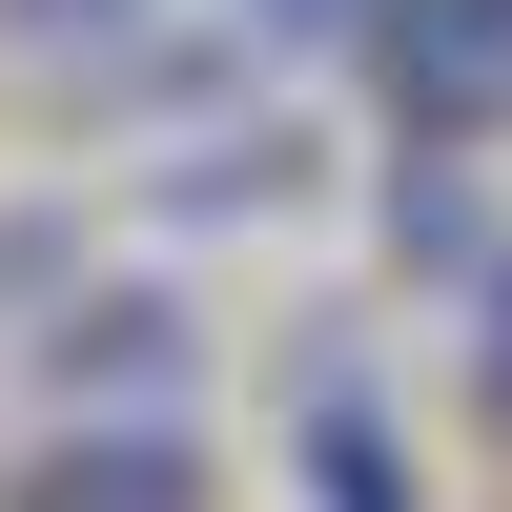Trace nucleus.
<instances>
[{"instance_id":"f257e3e1","label":"nucleus","mask_w":512,"mask_h":512,"mask_svg":"<svg viewBox=\"0 0 512 512\" xmlns=\"http://www.w3.org/2000/svg\"><path fill=\"white\" fill-rule=\"evenodd\" d=\"M369 82H390L410 144H492L512 123V0H390L369 21Z\"/></svg>"},{"instance_id":"f03ea898","label":"nucleus","mask_w":512,"mask_h":512,"mask_svg":"<svg viewBox=\"0 0 512 512\" xmlns=\"http://www.w3.org/2000/svg\"><path fill=\"white\" fill-rule=\"evenodd\" d=\"M41 390H62V431H185V308L164 287H82Z\"/></svg>"},{"instance_id":"7ed1b4c3","label":"nucleus","mask_w":512,"mask_h":512,"mask_svg":"<svg viewBox=\"0 0 512 512\" xmlns=\"http://www.w3.org/2000/svg\"><path fill=\"white\" fill-rule=\"evenodd\" d=\"M287 431H308V451H287V472H308V512H410V451H390V410H369L349 349L287 369Z\"/></svg>"},{"instance_id":"20e7f679","label":"nucleus","mask_w":512,"mask_h":512,"mask_svg":"<svg viewBox=\"0 0 512 512\" xmlns=\"http://www.w3.org/2000/svg\"><path fill=\"white\" fill-rule=\"evenodd\" d=\"M0 512H205V451L185 431H41Z\"/></svg>"},{"instance_id":"39448f33","label":"nucleus","mask_w":512,"mask_h":512,"mask_svg":"<svg viewBox=\"0 0 512 512\" xmlns=\"http://www.w3.org/2000/svg\"><path fill=\"white\" fill-rule=\"evenodd\" d=\"M144 41H164V0H0V62H41V82H164Z\"/></svg>"},{"instance_id":"423d86ee","label":"nucleus","mask_w":512,"mask_h":512,"mask_svg":"<svg viewBox=\"0 0 512 512\" xmlns=\"http://www.w3.org/2000/svg\"><path fill=\"white\" fill-rule=\"evenodd\" d=\"M390 246H410V267H472V246H492L472 164H410V185H390Z\"/></svg>"},{"instance_id":"0eeeda50","label":"nucleus","mask_w":512,"mask_h":512,"mask_svg":"<svg viewBox=\"0 0 512 512\" xmlns=\"http://www.w3.org/2000/svg\"><path fill=\"white\" fill-rule=\"evenodd\" d=\"M390 0H226V41H267V62H328V41H369Z\"/></svg>"},{"instance_id":"6e6552de","label":"nucleus","mask_w":512,"mask_h":512,"mask_svg":"<svg viewBox=\"0 0 512 512\" xmlns=\"http://www.w3.org/2000/svg\"><path fill=\"white\" fill-rule=\"evenodd\" d=\"M472 410L512 431V267H472Z\"/></svg>"},{"instance_id":"1a4fd4ad","label":"nucleus","mask_w":512,"mask_h":512,"mask_svg":"<svg viewBox=\"0 0 512 512\" xmlns=\"http://www.w3.org/2000/svg\"><path fill=\"white\" fill-rule=\"evenodd\" d=\"M21 287H62V226H0V308H21Z\"/></svg>"}]
</instances>
